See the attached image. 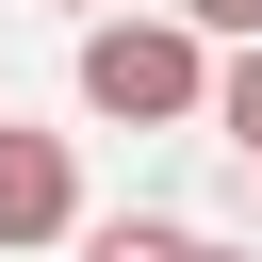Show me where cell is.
I'll return each instance as SVG.
<instances>
[{"label": "cell", "mask_w": 262, "mask_h": 262, "mask_svg": "<svg viewBox=\"0 0 262 262\" xmlns=\"http://www.w3.org/2000/svg\"><path fill=\"white\" fill-rule=\"evenodd\" d=\"M82 115L180 131V115H213V49H196L180 16H82Z\"/></svg>", "instance_id": "cell-1"}, {"label": "cell", "mask_w": 262, "mask_h": 262, "mask_svg": "<svg viewBox=\"0 0 262 262\" xmlns=\"http://www.w3.org/2000/svg\"><path fill=\"white\" fill-rule=\"evenodd\" d=\"M66 229H82L66 131H16V115H0V246H66Z\"/></svg>", "instance_id": "cell-2"}, {"label": "cell", "mask_w": 262, "mask_h": 262, "mask_svg": "<svg viewBox=\"0 0 262 262\" xmlns=\"http://www.w3.org/2000/svg\"><path fill=\"white\" fill-rule=\"evenodd\" d=\"M82 262H196V229H164V213H115V229H82Z\"/></svg>", "instance_id": "cell-3"}, {"label": "cell", "mask_w": 262, "mask_h": 262, "mask_svg": "<svg viewBox=\"0 0 262 262\" xmlns=\"http://www.w3.org/2000/svg\"><path fill=\"white\" fill-rule=\"evenodd\" d=\"M180 33H196V49H213V33H229V49H262V0H180Z\"/></svg>", "instance_id": "cell-4"}, {"label": "cell", "mask_w": 262, "mask_h": 262, "mask_svg": "<svg viewBox=\"0 0 262 262\" xmlns=\"http://www.w3.org/2000/svg\"><path fill=\"white\" fill-rule=\"evenodd\" d=\"M196 262H229V246H196Z\"/></svg>", "instance_id": "cell-5"}, {"label": "cell", "mask_w": 262, "mask_h": 262, "mask_svg": "<svg viewBox=\"0 0 262 262\" xmlns=\"http://www.w3.org/2000/svg\"><path fill=\"white\" fill-rule=\"evenodd\" d=\"M66 16H98V0H66Z\"/></svg>", "instance_id": "cell-6"}, {"label": "cell", "mask_w": 262, "mask_h": 262, "mask_svg": "<svg viewBox=\"0 0 262 262\" xmlns=\"http://www.w3.org/2000/svg\"><path fill=\"white\" fill-rule=\"evenodd\" d=\"M246 164H262V131H246Z\"/></svg>", "instance_id": "cell-7"}]
</instances>
